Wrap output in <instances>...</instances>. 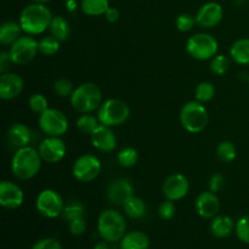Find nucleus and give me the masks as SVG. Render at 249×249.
<instances>
[{"label":"nucleus","instance_id":"obj_15","mask_svg":"<svg viewBox=\"0 0 249 249\" xmlns=\"http://www.w3.org/2000/svg\"><path fill=\"white\" fill-rule=\"evenodd\" d=\"M23 190L10 180H2L0 182V206L5 209H17L23 204Z\"/></svg>","mask_w":249,"mask_h":249},{"label":"nucleus","instance_id":"obj_46","mask_svg":"<svg viewBox=\"0 0 249 249\" xmlns=\"http://www.w3.org/2000/svg\"><path fill=\"white\" fill-rule=\"evenodd\" d=\"M92 249H111V248H109L108 242H106V241H102V242L96 243Z\"/></svg>","mask_w":249,"mask_h":249},{"label":"nucleus","instance_id":"obj_33","mask_svg":"<svg viewBox=\"0 0 249 249\" xmlns=\"http://www.w3.org/2000/svg\"><path fill=\"white\" fill-rule=\"evenodd\" d=\"M231 66V57L223 55V53H216L211 60V71L215 75H224L228 73Z\"/></svg>","mask_w":249,"mask_h":249},{"label":"nucleus","instance_id":"obj_48","mask_svg":"<svg viewBox=\"0 0 249 249\" xmlns=\"http://www.w3.org/2000/svg\"><path fill=\"white\" fill-rule=\"evenodd\" d=\"M245 1L246 0H235V2L237 5H242V4H245Z\"/></svg>","mask_w":249,"mask_h":249},{"label":"nucleus","instance_id":"obj_35","mask_svg":"<svg viewBox=\"0 0 249 249\" xmlns=\"http://www.w3.org/2000/svg\"><path fill=\"white\" fill-rule=\"evenodd\" d=\"M28 107L32 112L36 114H41L49 108V101L40 92H34L28 99Z\"/></svg>","mask_w":249,"mask_h":249},{"label":"nucleus","instance_id":"obj_27","mask_svg":"<svg viewBox=\"0 0 249 249\" xmlns=\"http://www.w3.org/2000/svg\"><path fill=\"white\" fill-rule=\"evenodd\" d=\"M80 9L88 16H102L109 9V0H82Z\"/></svg>","mask_w":249,"mask_h":249},{"label":"nucleus","instance_id":"obj_4","mask_svg":"<svg viewBox=\"0 0 249 249\" xmlns=\"http://www.w3.org/2000/svg\"><path fill=\"white\" fill-rule=\"evenodd\" d=\"M97 232L106 242H121L126 233L125 218L116 209H105L97 219Z\"/></svg>","mask_w":249,"mask_h":249},{"label":"nucleus","instance_id":"obj_42","mask_svg":"<svg viewBox=\"0 0 249 249\" xmlns=\"http://www.w3.org/2000/svg\"><path fill=\"white\" fill-rule=\"evenodd\" d=\"M70 231L73 236H82L83 233H85V231H87V221H85L84 216L70 221Z\"/></svg>","mask_w":249,"mask_h":249},{"label":"nucleus","instance_id":"obj_44","mask_svg":"<svg viewBox=\"0 0 249 249\" xmlns=\"http://www.w3.org/2000/svg\"><path fill=\"white\" fill-rule=\"evenodd\" d=\"M104 16H105V18H106L107 22H109V23H114V22H117L119 19V17H121V14H119L118 9L109 6V9L107 10L106 14H105Z\"/></svg>","mask_w":249,"mask_h":249},{"label":"nucleus","instance_id":"obj_13","mask_svg":"<svg viewBox=\"0 0 249 249\" xmlns=\"http://www.w3.org/2000/svg\"><path fill=\"white\" fill-rule=\"evenodd\" d=\"M189 179L184 174H180V173L169 175L162 185L163 196L165 197V199H170L173 202L185 198L187 194H189Z\"/></svg>","mask_w":249,"mask_h":249},{"label":"nucleus","instance_id":"obj_49","mask_svg":"<svg viewBox=\"0 0 249 249\" xmlns=\"http://www.w3.org/2000/svg\"><path fill=\"white\" fill-rule=\"evenodd\" d=\"M248 83H249V74H248Z\"/></svg>","mask_w":249,"mask_h":249},{"label":"nucleus","instance_id":"obj_39","mask_svg":"<svg viewBox=\"0 0 249 249\" xmlns=\"http://www.w3.org/2000/svg\"><path fill=\"white\" fill-rule=\"evenodd\" d=\"M175 213H177V207L170 199H165L158 207V215L162 220H172L175 216Z\"/></svg>","mask_w":249,"mask_h":249},{"label":"nucleus","instance_id":"obj_7","mask_svg":"<svg viewBox=\"0 0 249 249\" xmlns=\"http://www.w3.org/2000/svg\"><path fill=\"white\" fill-rule=\"evenodd\" d=\"M218 40L208 33H196L186 41L187 53L198 61L212 60L218 53Z\"/></svg>","mask_w":249,"mask_h":249},{"label":"nucleus","instance_id":"obj_21","mask_svg":"<svg viewBox=\"0 0 249 249\" xmlns=\"http://www.w3.org/2000/svg\"><path fill=\"white\" fill-rule=\"evenodd\" d=\"M236 223L231 216L218 214L211 221V232L216 238H228L235 231Z\"/></svg>","mask_w":249,"mask_h":249},{"label":"nucleus","instance_id":"obj_30","mask_svg":"<svg viewBox=\"0 0 249 249\" xmlns=\"http://www.w3.org/2000/svg\"><path fill=\"white\" fill-rule=\"evenodd\" d=\"M117 160H118L119 165L123 168H131L136 165L139 160V152L136 148L130 147H123L122 150L118 151L117 153Z\"/></svg>","mask_w":249,"mask_h":249},{"label":"nucleus","instance_id":"obj_5","mask_svg":"<svg viewBox=\"0 0 249 249\" xmlns=\"http://www.w3.org/2000/svg\"><path fill=\"white\" fill-rule=\"evenodd\" d=\"M179 118L182 128L191 134H198L203 131L209 122L206 106L197 100L186 102L181 107Z\"/></svg>","mask_w":249,"mask_h":249},{"label":"nucleus","instance_id":"obj_22","mask_svg":"<svg viewBox=\"0 0 249 249\" xmlns=\"http://www.w3.org/2000/svg\"><path fill=\"white\" fill-rule=\"evenodd\" d=\"M150 237L142 231H130L121 240V249H148Z\"/></svg>","mask_w":249,"mask_h":249},{"label":"nucleus","instance_id":"obj_43","mask_svg":"<svg viewBox=\"0 0 249 249\" xmlns=\"http://www.w3.org/2000/svg\"><path fill=\"white\" fill-rule=\"evenodd\" d=\"M12 65H15V63L14 61H12L10 53L9 51L2 50L1 53H0V72H10V68H11Z\"/></svg>","mask_w":249,"mask_h":249},{"label":"nucleus","instance_id":"obj_12","mask_svg":"<svg viewBox=\"0 0 249 249\" xmlns=\"http://www.w3.org/2000/svg\"><path fill=\"white\" fill-rule=\"evenodd\" d=\"M43 162L49 164L60 163L67 153V146L60 136H46L38 146Z\"/></svg>","mask_w":249,"mask_h":249},{"label":"nucleus","instance_id":"obj_40","mask_svg":"<svg viewBox=\"0 0 249 249\" xmlns=\"http://www.w3.org/2000/svg\"><path fill=\"white\" fill-rule=\"evenodd\" d=\"M225 186V177H224L221 173H214L211 178H209L208 181V187L209 191L214 192V194H218Z\"/></svg>","mask_w":249,"mask_h":249},{"label":"nucleus","instance_id":"obj_25","mask_svg":"<svg viewBox=\"0 0 249 249\" xmlns=\"http://www.w3.org/2000/svg\"><path fill=\"white\" fill-rule=\"evenodd\" d=\"M124 213L126 214V216H129L130 219H141L146 215V203L143 202L142 198L140 197L133 196L129 197L125 202H124L123 206Z\"/></svg>","mask_w":249,"mask_h":249},{"label":"nucleus","instance_id":"obj_3","mask_svg":"<svg viewBox=\"0 0 249 249\" xmlns=\"http://www.w3.org/2000/svg\"><path fill=\"white\" fill-rule=\"evenodd\" d=\"M71 106L79 114L92 113L101 106L102 91L95 83L87 82L78 85L70 97Z\"/></svg>","mask_w":249,"mask_h":249},{"label":"nucleus","instance_id":"obj_19","mask_svg":"<svg viewBox=\"0 0 249 249\" xmlns=\"http://www.w3.org/2000/svg\"><path fill=\"white\" fill-rule=\"evenodd\" d=\"M134 195V186L128 179H117L107 189V199L114 206H123L124 202Z\"/></svg>","mask_w":249,"mask_h":249},{"label":"nucleus","instance_id":"obj_34","mask_svg":"<svg viewBox=\"0 0 249 249\" xmlns=\"http://www.w3.org/2000/svg\"><path fill=\"white\" fill-rule=\"evenodd\" d=\"M85 213L84 206L78 201H71L67 204H65V208L62 212V218L66 221H72L74 219L83 218Z\"/></svg>","mask_w":249,"mask_h":249},{"label":"nucleus","instance_id":"obj_28","mask_svg":"<svg viewBox=\"0 0 249 249\" xmlns=\"http://www.w3.org/2000/svg\"><path fill=\"white\" fill-rule=\"evenodd\" d=\"M100 124L101 123H100L97 116H94L91 113L80 114L78 117L77 122H75V125H77L78 130L82 134H88V135H90Z\"/></svg>","mask_w":249,"mask_h":249},{"label":"nucleus","instance_id":"obj_16","mask_svg":"<svg viewBox=\"0 0 249 249\" xmlns=\"http://www.w3.org/2000/svg\"><path fill=\"white\" fill-rule=\"evenodd\" d=\"M24 88V80L17 73L6 72L0 75V99L10 101L21 95Z\"/></svg>","mask_w":249,"mask_h":249},{"label":"nucleus","instance_id":"obj_45","mask_svg":"<svg viewBox=\"0 0 249 249\" xmlns=\"http://www.w3.org/2000/svg\"><path fill=\"white\" fill-rule=\"evenodd\" d=\"M66 6H67L68 11L74 12L77 9V2H75V0H66Z\"/></svg>","mask_w":249,"mask_h":249},{"label":"nucleus","instance_id":"obj_20","mask_svg":"<svg viewBox=\"0 0 249 249\" xmlns=\"http://www.w3.org/2000/svg\"><path fill=\"white\" fill-rule=\"evenodd\" d=\"M32 140V130L29 126L24 123H14L6 133L7 145L12 150L29 146Z\"/></svg>","mask_w":249,"mask_h":249},{"label":"nucleus","instance_id":"obj_11","mask_svg":"<svg viewBox=\"0 0 249 249\" xmlns=\"http://www.w3.org/2000/svg\"><path fill=\"white\" fill-rule=\"evenodd\" d=\"M36 208L44 218L55 219L62 215L65 202L57 191L53 189H45L39 192L36 196Z\"/></svg>","mask_w":249,"mask_h":249},{"label":"nucleus","instance_id":"obj_26","mask_svg":"<svg viewBox=\"0 0 249 249\" xmlns=\"http://www.w3.org/2000/svg\"><path fill=\"white\" fill-rule=\"evenodd\" d=\"M49 32L51 36H55L60 41L67 40L71 34L70 22L63 16H53L50 27H49Z\"/></svg>","mask_w":249,"mask_h":249},{"label":"nucleus","instance_id":"obj_1","mask_svg":"<svg viewBox=\"0 0 249 249\" xmlns=\"http://www.w3.org/2000/svg\"><path fill=\"white\" fill-rule=\"evenodd\" d=\"M53 17V12L45 4L32 2L23 7L18 22L24 33L34 36L49 31Z\"/></svg>","mask_w":249,"mask_h":249},{"label":"nucleus","instance_id":"obj_9","mask_svg":"<svg viewBox=\"0 0 249 249\" xmlns=\"http://www.w3.org/2000/svg\"><path fill=\"white\" fill-rule=\"evenodd\" d=\"M102 169L101 160L97 156L85 153L74 160L72 167V174L79 182H91L100 175Z\"/></svg>","mask_w":249,"mask_h":249},{"label":"nucleus","instance_id":"obj_17","mask_svg":"<svg viewBox=\"0 0 249 249\" xmlns=\"http://www.w3.org/2000/svg\"><path fill=\"white\" fill-rule=\"evenodd\" d=\"M197 214L203 219H213L220 211V201L216 194L212 191H203L197 196L195 202Z\"/></svg>","mask_w":249,"mask_h":249},{"label":"nucleus","instance_id":"obj_47","mask_svg":"<svg viewBox=\"0 0 249 249\" xmlns=\"http://www.w3.org/2000/svg\"><path fill=\"white\" fill-rule=\"evenodd\" d=\"M32 2H39V4H46V2L51 1V0H31Z\"/></svg>","mask_w":249,"mask_h":249},{"label":"nucleus","instance_id":"obj_32","mask_svg":"<svg viewBox=\"0 0 249 249\" xmlns=\"http://www.w3.org/2000/svg\"><path fill=\"white\" fill-rule=\"evenodd\" d=\"M61 41L55 36H45L39 39V53L44 56H53L60 50Z\"/></svg>","mask_w":249,"mask_h":249},{"label":"nucleus","instance_id":"obj_29","mask_svg":"<svg viewBox=\"0 0 249 249\" xmlns=\"http://www.w3.org/2000/svg\"><path fill=\"white\" fill-rule=\"evenodd\" d=\"M216 156L224 163H231L237 157V150L235 143L229 140H224L216 146Z\"/></svg>","mask_w":249,"mask_h":249},{"label":"nucleus","instance_id":"obj_31","mask_svg":"<svg viewBox=\"0 0 249 249\" xmlns=\"http://www.w3.org/2000/svg\"><path fill=\"white\" fill-rule=\"evenodd\" d=\"M215 87H214L213 83L211 82H201L195 89V97H196L197 101L202 102V104H206V102L212 101L215 96Z\"/></svg>","mask_w":249,"mask_h":249},{"label":"nucleus","instance_id":"obj_36","mask_svg":"<svg viewBox=\"0 0 249 249\" xmlns=\"http://www.w3.org/2000/svg\"><path fill=\"white\" fill-rule=\"evenodd\" d=\"M53 92L58 97H71L75 88L73 87V83L67 78H58L53 82Z\"/></svg>","mask_w":249,"mask_h":249},{"label":"nucleus","instance_id":"obj_24","mask_svg":"<svg viewBox=\"0 0 249 249\" xmlns=\"http://www.w3.org/2000/svg\"><path fill=\"white\" fill-rule=\"evenodd\" d=\"M230 57L238 65H249V38L238 39L231 45Z\"/></svg>","mask_w":249,"mask_h":249},{"label":"nucleus","instance_id":"obj_38","mask_svg":"<svg viewBox=\"0 0 249 249\" xmlns=\"http://www.w3.org/2000/svg\"><path fill=\"white\" fill-rule=\"evenodd\" d=\"M235 233L241 242L249 245V214L236 221Z\"/></svg>","mask_w":249,"mask_h":249},{"label":"nucleus","instance_id":"obj_37","mask_svg":"<svg viewBox=\"0 0 249 249\" xmlns=\"http://www.w3.org/2000/svg\"><path fill=\"white\" fill-rule=\"evenodd\" d=\"M195 24H197L196 22V16L191 14H187V12H184V14H180L179 16L175 19V26L182 33H187V32L192 31V28L195 27Z\"/></svg>","mask_w":249,"mask_h":249},{"label":"nucleus","instance_id":"obj_6","mask_svg":"<svg viewBox=\"0 0 249 249\" xmlns=\"http://www.w3.org/2000/svg\"><path fill=\"white\" fill-rule=\"evenodd\" d=\"M130 116V108L123 100L111 97L101 104L97 109V118L104 125L113 128L125 123Z\"/></svg>","mask_w":249,"mask_h":249},{"label":"nucleus","instance_id":"obj_14","mask_svg":"<svg viewBox=\"0 0 249 249\" xmlns=\"http://www.w3.org/2000/svg\"><path fill=\"white\" fill-rule=\"evenodd\" d=\"M224 17V10L219 2L209 1L199 7L196 14L197 26L203 29H211L218 26Z\"/></svg>","mask_w":249,"mask_h":249},{"label":"nucleus","instance_id":"obj_8","mask_svg":"<svg viewBox=\"0 0 249 249\" xmlns=\"http://www.w3.org/2000/svg\"><path fill=\"white\" fill-rule=\"evenodd\" d=\"M38 124L40 130L46 136H63L70 128L68 118L62 111L49 107L46 111L39 114Z\"/></svg>","mask_w":249,"mask_h":249},{"label":"nucleus","instance_id":"obj_2","mask_svg":"<svg viewBox=\"0 0 249 249\" xmlns=\"http://www.w3.org/2000/svg\"><path fill=\"white\" fill-rule=\"evenodd\" d=\"M41 163L43 160L38 148L26 146L15 151L11 160V173L18 180H31L40 172Z\"/></svg>","mask_w":249,"mask_h":249},{"label":"nucleus","instance_id":"obj_23","mask_svg":"<svg viewBox=\"0 0 249 249\" xmlns=\"http://www.w3.org/2000/svg\"><path fill=\"white\" fill-rule=\"evenodd\" d=\"M22 27L19 22L6 21L0 27V43L1 45H12L22 36Z\"/></svg>","mask_w":249,"mask_h":249},{"label":"nucleus","instance_id":"obj_18","mask_svg":"<svg viewBox=\"0 0 249 249\" xmlns=\"http://www.w3.org/2000/svg\"><path fill=\"white\" fill-rule=\"evenodd\" d=\"M90 141L97 151L101 152H112L117 148V138L112 128L100 124L91 134Z\"/></svg>","mask_w":249,"mask_h":249},{"label":"nucleus","instance_id":"obj_41","mask_svg":"<svg viewBox=\"0 0 249 249\" xmlns=\"http://www.w3.org/2000/svg\"><path fill=\"white\" fill-rule=\"evenodd\" d=\"M32 249H62V245L56 238L46 237L36 241Z\"/></svg>","mask_w":249,"mask_h":249},{"label":"nucleus","instance_id":"obj_10","mask_svg":"<svg viewBox=\"0 0 249 249\" xmlns=\"http://www.w3.org/2000/svg\"><path fill=\"white\" fill-rule=\"evenodd\" d=\"M9 53L15 65L24 66L36 58L39 53V40L33 36H21L12 45H10Z\"/></svg>","mask_w":249,"mask_h":249}]
</instances>
